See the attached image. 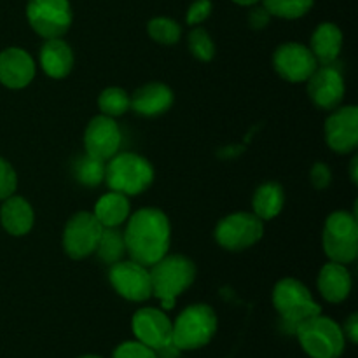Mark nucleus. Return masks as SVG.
Here are the masks:
<instances>
[{
    "instance_id": "f257e3e1",
    "label": "nucleus",
    "mask_w": 358,
    "mask_h": 358,
    "mask_svg": "<svg viewBox=\"0 0 358 358\" xmlns=\"http://www.w3.org/2000/svg\"><path fill=\"white\" fill-rule=\"evenodd\" d=\"M126 254L131 261L150 268L170 250L171 226L166 213L159 208H140L128 217L124 233Z\"/></svg>"
},
{
    "instance_id": "f03ea898",
    "label": "nucleus",
    "mask_w": 358,
    "mask_h": 358,
    "mask_svg": "<svg viewBox=\"0 0 358 358\" xmlns=\"http://www.w3.org/2000/svg\"><path fill=\"white\" fill-rule=\"evenodd\" d=\"M152 296L161 301L164 310H171L178 296L185 292L196 280V266L189 257L180 254L164 255L150 266Z\"/></svg>"
},
{
    "instance_id": "7ed1b4c3",
    "label": "nucleus",
    "mask_w": 358,
    "mask_h": 358,
    "mask_svg": "<svg viewBox=\"0 0 358 358\" xmlns=\"http://www.w3.org/2000/svg\"><path fill=\"white\" fill-rule=\"evenodd\" d=\"M105 182L110 191L124 196H138L154 182V168L149 159L135 152H117L105 166Z\"/></svg>"
},
{
    "instance_id": "20e7f679",
    "label": "nucleus",
    "mask_w": 358,
    "mask_h": 358,
    "mask_svg": "<svg viewBox=\"0 0 358 358\" xmlns=\"http://www.w3.org/2000/svg\"><path fill=\"white\" fill-rule=\"evenodd\" d=\"M273 304L282 317L283 329L292 334H296L303 322L322 313L310 289L296 278H283L276 283L273 289Z\"/></svg>"
},
{
    "instance_id": "39448f33",
    "label": "nucleus",
    "mask_w": 358,
    "mask_h": 358,
    "mask_svg": "<svg viewBox=\"0 0 358 358\" xmlns=\"http://www.w3.org/2000/svg\"><path fill=\"white\" fill-rule=\"evenodd\" d=\"M217 332V315L208 304H191L177 317L171 331V345L191 352L208 345Z\"/></svg>"
},
{
    "instance_id": "423d86ee",
    "label": "nucleus",
    "mask_w": 358,
    "mask_h": 358,
    "mask_svg": "<svg viewBox=\"0 0 358 358\" xmlns=\"http://www.w3.org/2000/svg\"><path fill=\"white\" fill-rule=\"evenodd\" d=\"M296 336L311 358H339L345 352L346 339L341 325L322 313L303 322Z\"/></svg>"
},
{
    "instance_id": "0eeeda50",
    "label": "nucleus",
    "mask_w": 358,
    "mask_h": 358,
    "mask_svg": "<svg viewBox=\"0 0 358 358\" xmlns=\"http://www.w3.org/2000/svg\"><path fill=\"white\" fill-rule=\"evenodd\" d=\"M324 252L332 262L350 264L358 255V220L355 213H331L324 227Z\"/></svg>"
},
{
    "instance_id": "6e6552de",
    "label": "nucleus",
    "mask_w": 358,
    "mask_h": 358,
    "mask_svg": "<svg viewBox=\"0 0 358 358\" xmlns=\"http://www.w3.org/2000/svg\"><path fill=\"white\" fill-rule=\"evenodd\" d=\"M264 236V220L255 213L236 212L224 217L215 227V240L222 248L241 252L254 247Z\"/></svg>"
},
{
    "instance_id": "1a4fd4ad",
    "label": "nucleus",
    "mask_w": 358,
    "mask_h": 358,
    "mask_svg": "<svg viewBox=\"0 0 358 358\" xmlns=\"http://www.w3.org/2000/svg\"><path fill=\"white\" fill-rule=\"evenodd\" d=\"M103 226L93 212H77L63 229V250L73 261H83L96 252Z\"/></svg>"
},
{
    "instance_id": "9d476101",
    "label": "nucleus",
    "mask_w": 358,
    "mask_h": 358,
    "mask_svg": "<svg viewBox=\"0 0 358 358\" xmlns=\"http://www.w3.org/2000/svg\"><path fill=\"white\" fill-rule=\"evenodd\" d=\"M27 17L35 34L44 38H58L72 24V7L69 0H30Z\"/></svg>"
},
{
    "instance_id": "9b49d317",
    "label": "nucleus",
    "mask_w": 358,
    "mask_h": 358,
    "mask_svg": "<svg viewBox=\"0 0 358 358\" xmlns=\"http://www.w3.org/2000/svg\"><path fill=\"white\" fill-rule=\"evenodd\" d=\"M108 280L115 292L126 301L143 303L152 297V285H150L149 268L138 264L135 261H119L110 266Z\"/></svg>"
},
{
    "instance_id": "f8f14e48",
    "label": "nucleus",
    "mask_w": 358,
    "mask_h": 358,
    "mask_svg": "<svg viewBox=\"0 0 358 358\" xmlns=\"http://www.w3.org/2000/svg\"><path fill=\"white\" fill-rule=\"evenodd\" d=\"M308 83V94L315 107L322 110H334L341 105L346 93L345 77L339 66L320 65L311 73Z\"/></svg>"
},
{
    "instance_id": "ddd939ff",
    "label": "nucleus",
    "mask_w": 358,
    "mask_h": 358,
    "mask_svg": "<svg viewBox=\"0 0 358 358\" xmlns=\"http://www.w3.org/2000/svg\"><path fill=\"white\" fill-rule=\"evenodd\" d=\"M273 66L282 79L289 83H306L317 70L318 62L310 48L299 42L282 44L273 55Z\"/></svg>"
},
{
    "instance_id": "4468645a",
    "label": "nucleus",
    "mask_w": 358,
    "mask_h": 358,
    "mask_svg": "<svg viewBox=\"0 0 358 358\" xmlns=\"http://www.w3.org/2000/svg\"><path fill=\"white\" fill-rule=\"evenodd\" d=\"M121 128L114 117L96 115L90 121L84 131V149L87 156L100 161H108L121 149Z\"/></svg>"
},
{
    "instance_id": "2eb2a0df",
    "label": "nucleus",
    "mask_w": 358,
    "mask_h": 358,
    "mask_svg": "<svg viewBox=\"0 0 358 358\" xmlns=\"http://www.w3.org/2000/svg\"><path fill=\"white\" fill-rule=\"evenodd\" d=\"M131 331L135 338L150 350H166L171 345L173 324L157 308H142L131 318Z\"/></svg>"
},
{
    "instance_id": "dca6fc26",
    "label": "nucleus",
    "mask_w": 358,
    "mask_h": 358,
    "mask_svg": "<svg viewBox=\"0 0 358 358\" xmlns=\"http://www.w3.org/2000/svg\"><path fill=\"white\" fill-rule=\"evenodd\" d=\"M325 142L334 152L350 154L358 145V108L345 105L331 110L325 121Z\"/></svg>"
},
{
    "instance_id": "f3484780",
    "label": "nucleus",
    "mask_w": 358,
    "mask_h": 358,
    "mask_svg": "<svg viewBox=\"0 0 358 358\" xmlns=\"http://www.w3.org/2000/svg\"><path fill=\"white\" fill-rule=\"evenodd\" d=\"M34 58L20 48H7L0 52V83L9 90H23L35 77Z\"/></svg>"
},
{
    "instance_id": "a211bd4d",
    "label": "nucleus",
    "mask_w": 358,
    "mask_h": 358,
    "mask_svg": "<svg viewBox=\"0 0 358 358\" xmlns=\"http://www.w3.org/2000/svg\"><path fill=\"white\" fill-rule=\"evenodd\" d=\"M129 98H131L129 108L143 117H157L164 114L170 110L175 101L173 91L163 83L143 84Z\"/></svg>"
},
{
    "instance_id": "6ab92c4d",
    "label": "nucleus",
    "mask_w": 358,
    "mask_h": 358,
    "mask_svg": "<svg viewBox=\"0 0 358 358\" xmlns=\"http://www.w3.org/2000/svg\"><path fill=\"white\" fill-rule=\"evenodd\" d=\"M352 275L348 268L339 262H327L318 275V290L322 297L332 304H339L348 299L352 292Z\"/></svg>"
},
{
    "instance_id": "aec40b11",
    "label": "nucleus",
    "mask_w": 358,
    "mask_h": 358,
    "mask_svg": "<svg viewBox=\"0 0 358 358\" xmlns=\"http://www.w3.org/2000/svg\"><path fill=\"white\" fill-rule=\"evenodd\" d=\"M38 62L45 76L51 79H65L73 69L72 48L62 37L45 38L44 45L41 48Z\"/></svg>"
},
{
    "instance_id": "412c9836",
    "label": "nucleus",
    "mask_w": 358,
    "mask_h": 358,
    "mask_svg": "<svg viewBox=\"0 0 358 358\" xmlns=\"http://www.w3.org/2000/svg\"><path fill=\"white\" fill-rule=\"evenodd\" d=\"M0 222H2L3 229L13 236H24L34 227V208L21 196H9L7 199H3V205L0 208Z\"/></svg>"
},
{
    "instance_id": "4be33fe9",
    "label": "nucleus",
    "mask_w": 358,
    "mask_h": 358,
    "mask_svg": "<svg viewBox=\"0 0 358 358\" xmlns=\"http://www.w3.org/2000/svg\"><path fill=\"white\" fill-rule=\"evenodd\" d=\"M311 52L318 65H332L343 49V31L334 23L318 24L311 35Z\"/></svg>"
},
{
    "instance_id": "5701e85b",
    "label": "nucleus",
    "mask_w": 358,
    "mask_h": 358,
    "mask_svg": "<svg viewBox=\"0 0 358 358\" xmlns=\"http://www.w3.org/2000/svg\"><path fill=\"white\" fill-rule=\"evenodd\" d=\"M285 205V191L278 182H264L254 192L252 206L255 215L261 220H271L280 215Z\"/></svg>"
},
{
    "instance_id": "b1692460",
    "label": "nucleus",
    "mask_w": 358,
    "mask_h": 358,
    "mask_svg": "<svg viewBox=\"0 0 358 358\" xmlns=\"http://www.w3.org/2000/svg\"><path fill=\"white\" fill-rule=\"evenodd\" d=\"M93 213L103 227H119L129 217L128 196L115 191L107 192L98 199Z\"/></svg>"
},
{
    "instance_id": "393cba45",
    "label": "nucleus",
    "mask_w": 358,
    "mask_h": 358,
    "mask_svg": "<svg viewBox=\"0 0 358 358\" xmlns=\"http://www.w3.org/2000/svg\"><path fill=\"white\" fill-rule=\"evenodd\" d=\"M96 254L101 262L105 264H115V262L122 261L126 254V243L124 234L117 229V227H103L101 233L100 243L96 247Z\"/></svg>"
},
{
    "instance_id": "a878e982",
    "label": "nucleus",
    "mask_w": 358,
    "mask_h": 358,
    "mask_svg": "<svg viewBox=\"0 0 358 358\" xmlns=\"http://www.w3.org/2000/svg\"><path fill=\"white\" fill-rule=\"evenodd\" d=\"M131 105V98L122 87H105L98 96V108L103 115L108 117H117V115L126 114Z\"/></svg>"
},
{
    "instance_id": "bb28decb",
    "label": "nucleus",
    "mask_w": 358,
    "mask_h": 358,
    "mask_svg": "<svg viewBox=\"0 0 358 358\" xmlns=\"http://www.w3.org/2000/svg\"><path fill=\"white\" fill-rule=\"evenodd\" d=\"M313 2L315 0H262V6L271 16L282 20H297L310 13Z\"/></svg>"
},
{
    "instance_id": "cd10ccee",
    "label": "nucleus",
    "mask_w": 358,
    "mask_h": 358,
    "mask_svg": "<svg viewBox=\"0 0 358 358\" xmlns=\"http://www.w3.org/2000/svg\"><path fill=\"white\" fill-rule=\"evenodd\" d=\"M147 34L150 35L154 42L157 44H163V45H171V44H177L180 41V35H182V28L180 24L177 23L175 20L171 17H154L147 23Z\"/></svg>"
},
{
    "instance_id": "c85d7f7f",
    "label": "nucleus",
    "mask_w": 358,
    "mask_h": 358,
    "mask_svg": "<svg viewBox=\"0 0 358 358\" xmlns=\"http://www.w3.org/2000/svg\"><path fill=\"white\" fill-rule=\"evenodd\" d=\"M105 161L94 159L91 156H83L73 166L76 178L86 187H96L105 180Z\"/></svg>"
},
{
    "instance_id": "c756f323",
    "label": "nucleus",
    "mask_w": 358,
    "mask_h": 358,
    "mask_svg": "<svg viewBox=\"0 0 358 358\" xmlns=\"http://www.w3.org/2000/svg\"><path fill=\"white\" fill-rule=\"evenodd\" d=\"M187 44L192 56L198 58L199 62H210L215 56V44H213L212 37H210L205 28L196 27L194 30H191L187 37Z\"/></svg>"
},
{
    "instance_id": "7c9ffc66",
    "label": "nucleus",
    "mask_w": 358,
    "mask_h": 358,
    "mask_svg": "<svg viewBox=\"0 0 358 358\" xmlns=\"http://www.w3.org/2000/svg\"><path fill=\"white\" fill-rule=\"evenodd\" d=\"M17 175L9 161L0 157V201L7 199L16 192Z\"/></svg>"
},
{
    "instance_id": "2f4dec72",
    "label": "nucleus",
    "mask_w": 358,
    "mask_h": 358,
    "mask_svg": "<svg viewBox=\"0 0 358 358\" xmlns=\"http://www.w3.org/2000/svg\"><path fill=\"white\" fill-rule=\"evenodd\" d=\"M112 358H157L156 352L140 341H126L114 350Z\"/></svg>"
},
{
    "instance_id": "473e14b6",
    "label": "nucleus",
    "mask_w": 358,
    "mask_h": 358,
    "mask_svg": "<svg viewBox=\"0 0 358 358\" xmlns=\"http://www.w3.org/2000/svg\"><path fill=\"white\" fill-rule=\"evenodd\" d=\"M210 14H212V2L210 0H194L187 9L185 21H187V24L196 27V24L203 23Z\"/></svg>"
},
{
    "instance_id": "72a5a7b5",
    "label": "nucleus",
    "mask_w": 358,
    "mask_h": 358,
    "mask_svg": "<svg viewBox=\"0 0 358 358\" xmlns=\"http://www.w3.org/2000/svg\"><path fill=\"white\" fill-rule=\"evenodd\" d=\"M310 178H311V184H313L315 189L329 187V184H331V180H332L331 168H329L325 163H315L313 168H311V171H310Z\"/></svg>"
},
{
    "instance_id": "f704fd0d",
    "label": "nucleus",
    "mask_w": 358,
    "mask_h": 358,
    "mask_svg": "<svg viewBox=\"0 0 358 358\" xmlns=\"http://www.w3.org/2000/svg\"><path fill=\"white\" fill-rule=\"evenodd\" d=\"M269 20H271V14L266 10V7H254V9L250 10V14H248V23H250V27L254 28V30H262V28L268 27Z\"/></svg>"
},
{
    "instance_id": "c9c22d12",
    "label": "nucleus",
    "mask_w": 358,
    "mask_h": 358,
    "mask_svg": "<svg viewBox=\"0 0 358 358\" xmlns=\"http://www.w3.org/2000/svg\"><path fill=\"white\" fill-rule=\"evenodd\" d=\"M343 332H345V338H348L350 341L355 345L358 341V315L357 313L350 315V318L345 324V331Z\"/></svg>"
},
{
    "instance_id": "e433bc0d",
    "label": "nucleus",
    "mask_w": 358,
    "mask_h": 358,
    "mask_svg": "<svg viewBox=\"0 0 358 358\" xmlns=\"http://www.w3.org/2000/svg\"><path fill=\"white\" fill-rule=\"evenodd\" d=\"M357 168H358V157L353 156L352 163H350V175H352V182H353V184H358V171H357Z\"/></svg>"
},
{
    "instance_id": "4c0bfd02",
    "label": "nucleus",
    "mask_w": 358,
    "mask_h": 358,
    "mask_svg": "<svg viewBox=\"0 0 358 358\" xmlns=\"http://www.w3.org/2000/svg\"><path fill=\"white\" fill-rule=\"evenodd\" d=\"M233 2L238 3V6H255L259 0H233Z\"/></svg>"
},
{
    "instance_id": "58836bf2",
    "label": "nucleus",
    "mask_w": 358,
    "mask_h": 358,
    "mask_svg": "<svg viewBox=\"0 0 358 358\" xmlns=\"http://www.w3.org/2000/svg\"><path fill=\"white\" fill-rule=\"evenodd\" d=\"M79 358H101V357H96V355H84V357H79Z\"/></svg>"
}]
</instances>
